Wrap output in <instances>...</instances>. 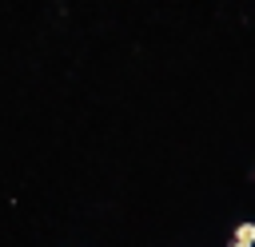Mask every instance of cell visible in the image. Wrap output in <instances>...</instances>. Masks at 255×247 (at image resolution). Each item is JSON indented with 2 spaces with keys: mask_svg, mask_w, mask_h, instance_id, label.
Masks as SVG:
<instances>
[{
  "mask_svg": "<svg viewBox=\"0 0 255 247\" xmlns=\"http://www.w3.org/2000/svg\"><path fill=\"white\" fill-rule=\"evenodd\" d=\"M235 243L251 247V243H255V223H239V227H235Z\"/></svg>",
  "mask_w": 255,
  "mask_h": 247,
  "instance_id": "6da1fadb",
  "label": "cell"
}]
</instances>
